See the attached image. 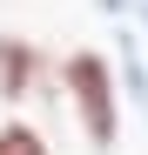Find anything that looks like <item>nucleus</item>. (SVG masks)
Returning <instances> with one entry per match:
<instances>
[{
	"label": "nucleus",
	"mask_w": 148,
	"mask_h": 155,
	"mask_svg": "<svg viewBox=\"0 0 148 155\" xmlns=\"http://www.w3.org/2000/svg\"><path fill=\"white\" fill-rule=\"evenodd\" d=\"M34 68H40V54H34V41H0V94H7V101H20V94H27L34 88Z\"/></svg>",
	"instance_id": "obj_2"
},
{
	"label": "nucleus",
	"mask_w": 148,
	"mask_h": 155,
	"mask_svg": "<svg viewBox=\"0 0 148 155\" xmlns=\"http://www.w3.org/2000/svg\"><path fill=\"white\" fill-rule=\"evenodd\" d=\"M0 155H47V142L27 121H0Z\"/></svg>",
	"instance_id": "obj_3"
},
{
	"label": "nucleus",
	"mask_w": 148,
	"mask_h": 155,
	"mask_svg": "<svg viewBox=\"0 0 148 155\" xmlns=\"http://www.w3.org/2000/svg\"><path fill=\"white\" fill-rule=\"evenodd\" d=\"M67 101H74V115H81L88 142H94V148H114L121 115H114V74H108L101 54H74V61H67Z\"/></svg>",
	"instance_id": "obj_1"
}]
</instances>
